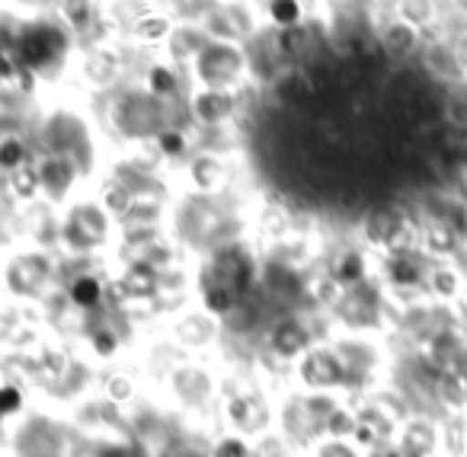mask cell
<instances>
[{
  "mask_svg": "<svg viewBox=\"0 0 467 457\" xmlns=\"http://www.w3.org/2000/svg\"><path fill=\"white\" fill-rule=\"evenodd\" d=\"M23 157V148L16 141H10V144H4L0 148V163H16Z\"/></svg>",
  "mask_w": 467,
  "mask_h": 457,
  "instance_id": "cell-4",
  "label": "cell"
},
{
  "mask_svg": "<svg viewBox=\"0 0 467 457\" xmlns=\"http://www.w3.org/2000/svg\"><path fill=\"white\" fill-rule=\"evenodd\" d=\"M273 16L282 26H292V23L298 20V4H295V0H273Z\"/></svg>",
  "mask_w": 467,
  "mask_h": 457,
  "instance_id": "cell-2",
  "label": "cell"
},
{
  "mask_svg": "<svg viewBox=\"0 0 467 457\" xmlns=\"http://www.w3.org/2000/svg\"><path fill=\"white\" fill-rule=\"evenodd\" d=\"M163 144H167V151H180V138H167Z\"/></svg>",
  "mask_w": 467,
  "mask_h": 457,
  "instance_id": "cell-6",
  "label": "cell"
},
{
  "mask_svg": "<svg viewBox=\"0 0 467 457\" xmlns=\"http://www.w3.org/2000/svg\"><path fill=\"white\" fill-rule=\"evenodd\" d=\"M97 295H99V291H97V285H93V282H87V278H84V282H78V285H74V297H78V301L90 304V301H97Z\"/></svg>",
  "mask_w": 467,
  "mask_h": 457,
  "instance_id": "cell-3",
  "label": "cell"
},
{
  "mask_svg": "<svg viewBox=\"0 0 467 457\" xmlns=\"http://www.w3.org/2000/svg\"><path fill=\"white\" fill-rule=\"evenodd\" d=\"M58 46H61V36L55 33V29H46V26L29 29V33L20 39V52L29 65H42V61H48L55 52H58Z\"/></svg>",
  "mask_w": 467,
  "mask_h": 457,
  "instance_id": "cell-1",
  "label": "cell"
},
{
  "mask_svg": "<svg viewBox=\"0 0 467 457\" xmlns=\"http://www.w3.org/2000/svg\"><path fill=\"white\" fill-rule=\"evenodd\" d=\"M170 84H173V80H170L167 71H154V87H157V90H170Z\"/></svg>",
  "mask_w": 467,
  "mask_h": 457,
  "instance_id": "cell-5",
  "label": "cell"
}]
</instances>
